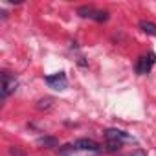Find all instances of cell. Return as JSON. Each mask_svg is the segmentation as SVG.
I'll return each instance as SVG.
<instances>
[{
    "label": "cell",
    "mask_w": 156,
    "mask_h": 156,
    "mask_svg": "<svg viewBox=\"0 0 156 156\" xmlns=\"http://www.w3.org/2000/svg\"><path fill=\"white\" fill-rule=\"evenodd\" d=\"M44 81H46V85H48L50 88H53V90H64V88L68 87V77H66L64 72L48 75V77H44Z\"/></svg>",
    "instance_id": "6da1fadb"
},
{
    "label": "cell",
    "mask_w": 156,
    "mask_h": 156,
    "mask_svg": "<svg viewBox=\"0 0 156 156\" xmlns=\"http://www.w3.org/2000/svg\"><path fill=\"white\" fill-rule=\"evenodd\" d=\"M19 87V81H17V77H13L11 73L4 72L2 73V99H6L8 96H11Z\"/></svg>",
    "instance_id": "7a4b0ae2"
},
{
    "label": "cell",
    "mask_w": 156,
    "mask_h": 156,
    "mask_svg": "<svg viewBox=\"0 0 156 156\" xmlns=\"http://www.w3.org/2000/svg\"><path fill=\"white\" fill-rule=\"evenodd\" d=\"M154 62H156V55H154V53L141 55V57L138 59V62H136V72H138L140 75H145V73L151 72V68H152Z\"/></svg>",
    "instance_id": "3957f363"
},
{
    "label": "cell",
    "mask_w": 156,
    "mask_h": 156,
    "mask_svg": "<svg viewBox=\"0 0 156 156\" xmlns=\"http://www.w3.org/2000/svg\"><path fill=\"white\" fill-rule=\"evenodd\" d=\"M105 138L107 140H114V141H134V138L132 136H129L127 132H123V130H119V129H107L105 130Z\"/></svg>",
    "instance_id": "277c9868"
},
{
    "label": "cell",
    "mask_w": 156,
    "mask_h": 156,
    "mask_svg": "<svg viewBox=\"0 0 156 156\" xmlns=\"http://www.w3.org/2000/svg\"><path fill=\"white\" fill-rule=\"evenodd\" d=\"M75 147L79 149V151H90V152H98L101 151V145L94 140H88V138H79L75 141Z\"/></svg>",
    "instance_id": "5b68a950"
},
{
    "label": "cell",
    "mask_w": 156,
    "mask_h": 156,
    "mask_svg": "<svg viewBox=\"0 0 156 156\" xmlns=\"http://www.w3.org/2000/svg\"><path fill=\"white\" fill-rule=\"evenodd\" d=\"M140 30L143 31V33H147V35H156V24L154 22H151V20H141L140 22Z\"/></svg>",
    "instance_id": "8992f818"
},
{
    "label": "cell",
    "mask_w": 156,
    "mask_h": 156,
    "mask_svg": "<svg viewBox=\"0 0 156 156\" xmlns=\"http://www.w3.org/2000/svg\"><path fill=\"white\" fill-rule=\"evenodd\" d=\"M77 15L83 17V19H92V20H94L96 9H94V8H88V6H81V8H77Z\"/></svg>",
    "instance_id": "52a82bcc"
},
{
    "label": "cell",
    "mask_w": 156,
    "mask_h": 156,
    "mask_svg": "<svg viewBox=\"0 0 156 156\" xmlns=\"http://www.w3.org/2000/svg\"><path fill=\"white\" fill-rule=\"evenodd\" d=\"M75 149H77L75 145H70V143H68V145L59 147V149H57V152H59V156H70V154H73V152H75Z\"/></svg>",
    "instance_id": "ba28073f"
},
{
    "label": "cell",
    "mask_w": 156,
    "mask_h": 156,
    "mask_svg": "<svg viewBox=\"0 0 156 156\" xmlns=\"http://www.w3.org/2000/svg\"><path fill=\"white\" fill-rule=\"evenodd\" d=\"M37 141H39V145H50V147H57V140H55V138H50V136L39 138Z\"/></svg>",
    "instance_id": "9c48e42d"
},
{
    "label": "cell",
    "mask_w": 156,
    "mask_h": 156,
    "mask_svg": "<svg viewBox=\"0 0 156 156\" xmlns=\"http://www.w3.org/2000/svg\"><path fill=\"white\" fill-rule=\"evenodd\" d=\"M121 147V141H114V140H107V151L108 152H118Z\"/></svg>",
    "instance_id": "30bf717a"
},
{
    "label": "cell",
    "mask_w": 156,
    "mask_h": 156,
    "mask_svg": "<svg viewBox=\"0 0 156 156\" xmlns=\"http://www.w3.org/2000/svg\"><path fill=\"white\" fill-rule=\"evenodd\" d=\"M94 20H98V22H105V20H108V13H107V11H101V9H96Z\"/></svg>",
    "instance_id": "8fae6325"
},
{
    "label": "cell",
    "mask_w": 156,
    "mask_h": 156,
    "mask_svg": "<svg viewBox=\"0 0 156 156\" xmlns=\"http://www.w3.org/2000/svg\"><path fill=\"white\" fill-rule=\"evenodd\" d=\"M50 105H51V99L46 98V99H41V101H39L37 108H41V110H42V108H50Z\"/></svg>",
    "instance_id": "7c38bea8"
},
{
    "label": "cell",
    "mask_w": 156,
    "mask_h": 156,
    "mask_svg": "<svg viewBox=\"0 0 156 156\" xmlns=\"http://www.w3.org/2000/svg\"><path fill=\"white\" fill-rule=\"evenodd\" d=\"M9 154H11V156H24V152L19 151L17 147H11V149H9Z\"/></svg>",
    "instance_id": "4fadbf2b"
},
{
    "label": "cell",
    "mask_w": 156,
    "mask_h": 156,
    "mask_svg": "<svg viewBox=\"0 0 156 156\" xmlns=\"http://www.w3.org/2000/svg\"><path fill=\"white\" fill-rule=\"evenodd\" d=\"M130 156H145L143 152H134V154H130Z\"/></svg>",
    "instance_id": "5bb4252c"
}]
</instances>
